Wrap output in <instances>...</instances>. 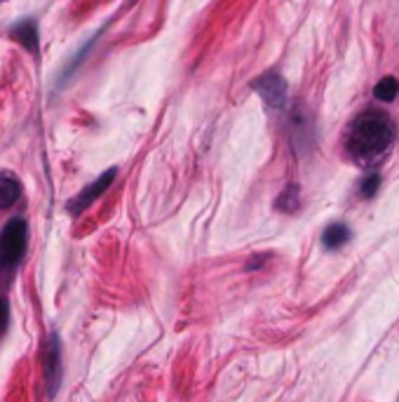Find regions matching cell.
<instances>
[{
    "label": "cell",
    "mask_w": 399,
    "mask_h": 402,
    "mask_svg": "<svg viewBox=\"0 0 399 402\" xmlns=\"http://www.w3.org/2000/svg\"><path fill=\"white\" fill-rule=\"evenodd\" d=\"M350 240V228L345 223H332V226L324 228L322 233V245L327 250H341V247Z\"/></svg>",
    "instance_id": "cell-8"
},
{
    "label": "cell",
    "mask_w": 399,
    "mask_h": 402,
    "mask_svg": "<svg viewBox=\"0 0 399 402\" xmlns=\"http://www.w3.org/2000/svg\"><path fill=\"white\" fill-rule=\"evenodd\" d=\"M298 205H301V196H298V186L296 184H291V186H287L285 191L280 193V198H278V203H275V207L282 212H296L298 210Z\"/></svg>",
    "instance_id": "cell-9"
},
{
    "label": "cell",
    "mask_w": 399,
    "mask_h": 402,
    "mask_svg": "<svg viewBox=\"0 0 399 402\" xmlns=\"http://www.w3.org/2000/svg\"><path fill=\"white\" fill-rule=\"evenodd\" d=\"M397 139V125L378 108L362 111L345 129V151L357 162H373L386 156Z\"/></svg>",
    "instance_id": "cell-1"
},
{
    "label": "cell",
    "mask_w": 399,
    "mask_h": 402,
    "mask_svg": "<svg viewBox=\"0 0 399 402\" xmlns=\"http://www.w3.org/2000/svg\"><path fill=\"white\" fill-rule=\"evenodd\" d=\"M10 38L17 41L26 52H31L33 57L40 54V33H38V24L35 19H21L12 26Z\"/></svg>",
    "instance_id": "cell-6"
},
{
    "label": "cell",
    "mask_w": 399,
    "mask_h": 402,
    "mask_svg": "<svg viewBox=\"0 0 399 402\" xmlns=\"http://www.w3.org/2000/svg\"><path fill=\"white\" fill-rule=\"evenodd\" d=\"M28 226L21 216H14L0 231V268L17 266L26 252Z\"/></svg>",
    "instance_id": "cell-2"
},
{
    "label": "cell",
    "mask_w": 399,
    "mask_h": 402,
    "mask_svg": "<svg viewBox=\"0 0 399 402\" xmlns=\"http://www.w3.org/2000/svg\"><path fill=\"white\" fill-rule=\"evenodd\" d=\"M7 320H10V304H7L5 297H0V334L5 332Z\"/></svg>",
    "instance_id": "cell-12"
},
{
    "label": "cell",
    "mask_w": 399,
    "mask_h": 402,
    "mask_svg": "<svg viewBox=\"0 0 399 402\" xmlns=\"http://www.w3.org/2000/svg\"><path fill=\"white\" fill-rule=\"evenodd\" d=\"M397 95H399V83H397V78H393V75H388V78L376 83L373 97L378 99V102H393Z\"/></svg>",
    "instance_id": "cell-10"
},
{
    "label": "cell",
    "mask_w": 399,
    "mask_h": 402,
    "mask_svg": "<svg viewBox=\"0 0 399 402\" xmlns=\"http://www.w3.org/2000/svg\"><path fill=\"white\" fill-rule=\"evenodd\" d=\"M381 186V176L378 174H371V176H366V179L362 181V186H359V191H362V196L364 198H371L376 191H378Z\"/></svg>",
    "instance_id": "cell-11"
},
{
    "label": "cell",
    "mask_w": 399,
    "mask_h": 402,
    "mask_svg": "<svg viewBox=\"0 0 399 402\" xmlns=\"http://www.w3.org/2000/svg\"><path fill=\"white\" fill-rule=\"evenodd\" d=\"M251 88L258 92V97L263 99L268 106H273V108L287 106L289 90H287L285 78H282L278 71H268L263 75H258V78L251 83Z\"/></svg>",
    "instance_id": "cell-4"
},
{
    "label": "cell",
    "mask_w": 399,
    "mask_h": 402,
    "mask_svg": "<svg viewBox=\"0 0 399 402\" xmlns=\"http://www.w3.org/2000/svg\"><path fill=\"white\" fill-rule=\"evenodd\" d=\"M45 384L50 388V396H55L57 386L61 381V342H59V334L52 332L50 334V342H48V349H45Z\"/></svg>",
    "instance_id": "cell-5"
},
{
    "label": "cell",
    "mask_w": 399,
    "mask_h": 402,
    "mask_svg": "<svg viewBox=\"0 0 399 402\" xmlns=\"http://www.w3.org/2000/svg\"><path fill=\"white\" fill-rule=\"evenodd\" d=\"M21 198V184L12 174H0V210H10Z\"/></svg>",
    "instance_id": "cell-7"
},
{
    "label": "cell",
    "mask_w": 399,
    "mask_h": 402,
    "mask_svg": "<svg viewBox=\"0 0 399 402\" xmlns=\"http://www.w3.org/2000/svg\"><path fill=\"white\" fill-rule=\"evenodd\" d=\"M115 174H118V169H115V167L106 169L104 174H99L94 181H89L87 186L78 193V196L68 200L66 210L71 212V214H82L92 203H94L97 198H102L104 193L111 189V184H113V179H115Z\"/></svg>",
    "instance_id": "cell-3"
}]
</instances>
